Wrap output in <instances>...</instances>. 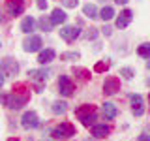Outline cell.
Here are the masks:
<instances>
[{
	"instance_id": "obj_12",
	"label": "cell",
	"mask_w": 150,
	"mask_h": 141,
	"mask_svg": "<svg viewBox=\"0 0 150 141\" xmlns=\"http://www.w3.org/2000/svg\"><path fill=\"white\" fill-rule=\"evenodd\" d=\"M8 11L9 15H23L25 11V0H9L8 2Z\"/></svg>"
},
{
	"instance_id": "obj_17",
	"label": "cell",
	"mask_w": 150,
	"mask_h": 141,
	"mask_svg": "<svg viewBox=\"0 0 150 141\" xmlns=\"http://www.w3.org/2000/svg\"><path fill=\"white\" fill-rule=\"evenodd\" d=\"M51 60H54V51L53 49L40 51V56H38V62H40V64H49Z\"/></svg>"
},
{
	"instance_id": "obj_9",
	"label": "cell",
	"mask_w": 150,
	"mask_h": 141,
	"mask_svg": "<svg viewBox=\"0 0 150 141\" xmlns=\"http://www.w3.org/2000/svg\"><path fill=\"white\" fill-rule=\"evenodd\" d=\"M79 34H81V30H79V26H64V28H60V38H62L64 41H68V43H71V41H75L79 38Z\"/></svg>"
},
{
	"instance_id": "obj_27",
	"label": "cell",
	"mask_w": 150,
	"mask_h": 141,
	"mask_svg": "<svg viewBox=\"0 0 150 141\" xmlns=\"http://www.w3.org/2000/svg\"><path fill=\"white\" fill-rule=\"evenodd\" d=\"M120 75H124L126 79H131V77L135 75V72H133L131 68H120Z\"/></svg>"
},
{
	"instance_id": "obj_39",
	"label": "cell",
	"mask_w": 150,
	"mask_h": 141,
	"mask_svg": "<svg viewBox=\"0 0 150 141\" xmlns=\"http://www.w3.org/2000/svg\"><path fill=\"white\" fill-rule=\"evenodd\" d=\"M0 47H2V43H0Z\"/></svg>"
},
{
	"instance_id": "obj_36",
	"label": "cell",
	"mask_w": 150,
	"mask_h": 141,
	"mask_svg": "<svg viewBox=\"0 0 150 141\" xmlns=\"http://www.w3.org/2000/svg\"><path fill=\"white\" fill-rule=\"evenodd\" d=\"M146 68H148V70H150V58H148V62H146Z\"/></svg>"
},
{
	"instance_id": "obj_34",
	"label": "cell",
	"mask_w": 150,
	"mask_h": 141,
	"mask_svg": "<svg viewBox=\"0 0 150 141\" xmlns=\"http://www.w3.org/2000/svg\"><path fill=\"white\" fill-rule=\"evenodd\" d=\"M115 2H116V4H128L129 0H115Z\"/></svg>"
},
{
	"instance_id": "obj_32",
	"label": "cell",
	"mask_w": 150,
	"mask_h": 141,
	"mask_svg": "<svg viewBox=\"0 0 150 141\" xmlns=\"http://www.w3.org/2000/svg\"><path fill=\"white\" fill-rule=\"evenodd\" d=\"M111 26H105V28H103V34H105V36H111Z\"/></svg>"
},
{
	"instance_id": "obj_2",
	"label": "cell",
	"mask_w": 150,
	"mask_h": 141,
	"mask_svg": "<svg viewBox=\"0 0 150 141\" xmlns=\"http://www.w3.org/2000/svg\"><path fill=\"white\" fill-rule=\"evenodd\" d=\"M75 115H77V119L81 120L84 126H92L94 120H96V107L90 105V103H84V105L77 107Z\"/></svg>"
},
{
	"instance_id": "obj_5",
	"label": "cell",
	"mask_w": 150,
	"mask_h": 141,
	"mask_svg": "<svg viewBox=\"0 0 150 141\" xmlns=\"http://www.w3.org/2000/svg\"><path fill=\"white\" fill-rule=\"evenodd\" d=\"M49 73L51 72H47V70H30V72H28V75H30V81L36 83V90L38 92H41V87H43L45 79L49 77Z\"/></svg>"
},
{
	"instance_id": "obj_16",
	"label": "cell",
	"mask_w": 150,
	"mask_h": 141,
	"mask_svg": "<svg viewBox=\"0 0 150 141\" xmlns=\"http://www.w3.org/2000/svg\"><path fill=\"white\" fill-rule=\"evenodd\" d=\"M109 134H111L109 124H92V135H96V137H107Z\"/></svg>"
},
{
	"instance_id": "obj_26",
	"label": "cell",
	"mask_w": 150,
	"mask_h": 141,
	"mask_svg": "<svg viewBox=\"0 0 150 141\" xmlns=\"http://www.w3.org/2000/svg\"><path fill=\"white\" fill-rule=\"evenodd\" d=\"M79 56H81V55H79L77 51H69V53H62V55H60V60H77Z\"/></svg>"
},
{
	"instance_id": "obj_29",
	"label": "cell",
	"mask_w": 150,
	"mask_h": 141,
	"mask_svg": "<svg viewBox=\"0 0 150 141\" xmlns=\"http://www.w3.org/2000/svg\"><path fill=\"white\" fill-rule=\"evenodd\" d=\"M64 2V6H68V8H75L77 6V0H62Z\"/></svg>"
},
{
	"instance_id": "obj_20",
	"label": "cell",
	"mask_w": 150,
	"mask_h": 141,
	"mask_svg": "<svg viewBox=\"0 0 150 141\" xmlns=\"http://www.w3.org/2000/svg\"><path fill=\"white\" fill-rule=\"evenodd\" d=\"M98 17H101L103 21H111V19L115 17V9H112L111 6H105L100 13H98Z\"/></svg>"
},
{
	"instance_id": "obj_28",
	"label": "cell",
	"mask_w": 150,
	"mask_h": 141,
	"mask_svg": "<svg viewBox=\"0 0 150 141\" xmlns=\"http://www.w3.org/2000/svg\"><path fill=\"white\" fill-rule=\"evenodd\" d=\"M96 36H98V28H88V30L84 32V38H86V40H94Z\"/></svg>"
},
{
	"instance_id": "obj_24",
	"label": "cell",
	"mask_w": 150,
	"mask_h": 141,
	"mask_svg": "<svg viewBox=\"0 0 150 141\" xmlns=\"http://www.w3.org/2000/svg\"><path fill=\"white\" fill-rule=\"evenodd\" d=\"M139 56H144V58H150V43H141L137 49Z\"/></svg>"
},
{
	"instance_id": "obj_30",
	"label": "cell",
	"mask_w": 150,
	"mask_h": 141,
	"mask_svg": "<svg viewBox=\"0 0 150 141\" xmlns=\"http://www.w3.org/2000/svg\"><path fill=\"white\" fill-rule=\"evenodd\" d=\"M38 8H40V9H45L47 8V0H38Z\"/></svg>"
},
{
	"instance_id": "obj_3",
	"label": "cell",
	"mask_w": 150,
	"mask_h": 141,
	"mask_svg": "<svg viewBox=\"0 0 150 141\" xmlns=\"http://www.w3.org/2000/svg\"><path fill=\"white\" fill-rule=\"evenodd\" d=\"M75 134H77V130H75V126L69 124V122H62V124L54 126V128L51 130V135H53L54 139H68V137H73Z\"/></svg>"
},
{
	"instance_id": "obj_19",
	"label": "cell",
	"mask_w": 150,
	"mask_h": 141,
	"mask_svg": "<svg viewBox=\"0 0 150 141\" xmlns=\"http://www.w3.org/2000/svg\"><path fill=\"white\" fill-rule=\"evenodd\" d=\"M83 13L86 17H90V19H96L100 11H98V8L94 6V4H84V6H83Z\"/></svg>"
},
{
	"instance_id": "obj_33",
	"label": "cell",
	"mask_w": 150,
	"mask_h": 141,
	"mask_svg": "<svg viewBox=\"0 0 150 141\" xmlns=\"http://www.w3.org/2000/svg\"><path fill=\"white\" fill-rule=\"evenodd\" d=\"M4 21H6V17H4V11L0 9V23H4Z\"/></svg>"
},
{
	"instance_id": "obj_35",
	"label": "cell",
	"mask_w": 150,
	"mask_h": 141,
	"mask_svg": "<svg viewBox=\"0 0 150 141\" xmlns=\"http://www.w3.org/2000/svg\"><path fill=\"white\" fill-rule=\"evenodd\" d=\"M4 87V75H0V88Z\"/></svg>"
},
{
	"instance_id": "obj_14",
	"label": "cell",
	"mask_w": 150,
	"mask_h": 141,
	"mask_svg": "<svg viewBox=\"0 0 150 141\" xmlns=\"http://www.w3.org/2000/svg\"><path fill=\"white\" fill-rule=\"evenodd\" d=\"M101 113H103V117H105L107 120H112L116 115H118V109H116V105L112 102H105L103 107H101Z\"/></svg>"
},
{
	"instance_id": "obj_8",
	"label": "cell",
	"mask_w": 150,
	"mask_h": 141,
	"mask_svg": "<svg viewBox=\"0 0 150 141\" xmlns=\"http://www.w3.org/2000/svg\"><path fill=\"white\" fill-rule=\"evenodd\" d=\"M0 72H4L6 75H17L19 73V62L13 60L11 56H8V58H4L0 62Z\"/></svg>"
},
{
	"instance_id": "obj_11",
	"label": "cell",
	"mask_w": 150,
	"mask_h": 141,
	"mask_svg": "<svg viewBox=\"0 0 150 141\" xmlns=\"http://www.w3.org/2000/svg\"><path fill=\"white\" fill-rule=\"evenodd\" d=\"M129 100H131V111H133V115H135V117H141V115L144 113L143 96H141V94H131Z\"/></svg>"
},
{
	"instance_id": "obj_31",
	"label": "cell",
	"mask_w": 150,
	"mask_h": 141,
	"mask_svg": "<svg viewBox=\"0 0 150 141\" xmlns=\"http://www.w3.org/2000/svg\"><path fill=\"white\" fill-rule=\"evenodd\" d=\"M137 141H150V135H148V134H141Z\"/></svg>"
},
{
	"instance_id": "obj_22",
	"label": "cell",
	"mask_w": 150,
	"mask_h": 141,
	"mask_svg": "<svg viewBox=\"0 0 150 141\" xmlns=\"http://www.w3.org/2000/svg\"><path fill=\"white\" fill-rule=\"evenodd\" d=\"M68 111V103L66 102H54L53 103V113L54 115H64Z\"/></svg>"
},
{
	"instance_id": "obj_38",
	"label": "cell",
	"mask_w": 150,
	"mask_h": 141,
	"mask_svg": "<svg viewBox=\"0 0 150 141\" xmlns=\"http://www.w3.org/2000/svg\"><path fill=\"white\" fill-rule=\"evenodd\" d=\"M84 141H90V139H84Z\"/></svg>"
},
{
	"instance_id": "obj_6",
	"label": "cell",
	"mask_w": 150,
	"mask_h": 141,
	"mask_svg": "<svg viewBox=\"0 0 150 141\" xmlns=\"http://www.w3.org/2000/svg\"><path fill=\"white\" fill-rule=\"evenodd\" d=\"M21 124H23L25 130H34V128L40 126V117H38L36 111H26L21 119Z\"/></svg>"
},
{
	"instance_id": "obj_18",
	"label": "cell",
	"mask_w": 150,
	"mask_h": 141,
	"mask_svg": "<svg viewBox=\"0 0 150 141\" xmlns=\"http://www.w3.org/2000/svg\"><path fill=\"white\" fill-rule=\"evenodd\" d=\"M34 26H36L34 17H25V19H23V23H21V30L25 32V34H30V32L34 30Z\"/></svg>"
},
{
	"instance_id": "obj_23",
	"label": "cell",
	"mask_w": 150,
	"mask_h": 141,
	"mask_svg": "<svg viewBox=\"0 0 150 141\" xmlns=\"http://www.w3.org/2000/svg\"><path fill=\"white\" fill-rule=\"evenodd\" d=\"M73 75H77L81 81H86V79H90V72H88L86 68H73Z\"/></svg>"
},
{
	"instance_id": "obj_10",
	"label": "cell",
	"mask_w": 150,
	"mask_h": 141,
	"mask_svg": "<svg viewBox=\"0 0 150 141\" xmlns=\"http://www.w3.org/2000/svg\"><path fill=\"white\" fill-rule=\"evenodd\" d=\"M41 45H43V41H41L40 36H30L23 41V49H25L26 53H36V51L41 49Z\"/></svg>"
},
{
	"instance_id": "obj_4",
	"label": "cell",
	"mask_w": 150,
	"mask_h": 141,
	"mask_svg": "<svg viewBox=\"0 0 150 141\" xmlns=\"http://www.w3.org/2000/svg\"><path fill=\"white\" fill-rule=\"evenodd\" d=\"M73 90H75V85L71 79L68 75H60L58 77V92L68 98V96H73Z\"/></svg>"
},
{
	"instance_id": "obj_1",
	"label": "cell",
	"mask_w": 150,
	"mask_h": 141,
	"mask_svg": "<svg viewBox=\"0 0 150 141\" xmlns=\"http://www.w3.org/2000/svg\"><path fill=\"white\" fill-rule=\"evenodd\" d=\"M28 100H30V90H28L25 85H17V87H13V90L9 94L0 96V102L8 109H21V107H25L28 103Z\"/></svg>"
},
{
	"instance_id": "obj_13",
	"label": "cell",
	"mask_w": 150,
	"mask_h": 141,
	"mask_svg": "<svg viewBox=\"0 0 150 141\" xmlns=\"http://www.w3.org/2000/svg\"><path fill=\"white\" fill-rule=\"evenodd\" d=\"M131 19H133V11H131V9L120 11V15L116 17V28H126L131 23Z\"/></svg>"
},
{
	"instance_id": "obj_21",
	"label": "cell",
	"mask_w": 150,
	"mask_h": 141,
	"mask_svg": "<svg viewBox=\"0 0 150 141\" xmlns=\"http://www.w3.org/2000/svg\"><path fill=\"white\" fill-rule=\"evenodd\" d=\"M109 68H111V60L105 58V60H100V62H96V66H94V72L101 73V72H107Z\"/></svg>"
},
{
	"instance_id": "obj_40",
	"label": "cell",
	"mask_w": 150,
	"mask_h": 141,
	"mask_svg": "<svg viewBox=\"0 0 150 141\" xmlns=\"http://www.w3.org/2000/svg\"><path fill=\"white\" fill-rule=\"evenodd\" d=\"M148 98H150V96H148Z\"/></svg>"
},
{
	"instance_id": "obj_7",
	"label": "cell",
	"mask_w": 150,
	"mask_h": 141,
	"mask_svg": "<svg viewBox=\"0 0 150 141\" xmlns=\"http://www.w3.org/2000/svg\"><path fill=\"white\" fill-rule=\"evenodd\" d=\"M118 90H120V79L115 77V75L105 77V81H103V92L107 96H112V94H116Z\"/></svg>"
},
{
	"instance_id": "obj_25",
	"label": "cell",
	"mask_w": 150,
	"mask_h": 141,
	"mask_svg": "<svg viewBox=\"0 0 150 141\" xmlns=\"http://www.w3.org/2000/svg\"><path fill=\"white\" fill-rule=\"evenodd\" d=\"M38 25H40V30H45V32H49L51 28H53L51 21H49V19H45V17H41L40 21H38Z\"/></svg>"
},
{
	"instance_id": "obj_15",
	"label": "cell",
	"mask_w": 150,
	"mask_h": 141,
	"mask_svg": "<svg viewBox=\"0 0 150 141\" xmlns=\"http://www.w3.org/2000/svg\"><path fill=\"white\" fill-rule=\"evenodd\" d=\"M68 19V15H66V11L64 9H60V8H54L53 9V13H51V17H49V21H51V25H62V23Z\"/></svg>"
},
{
	"instance_id": "obj_37",
	"label": "cell",
	"mask_w": 150,
	"mask_h": 141,
	"mask_svg": "<svg viewBox=\"0 0 150 141\" xmlns=\"http://www.w3.org/2000/svg\"><path fill=\"white\" fill-rule=\"evenodd\" d=\"M8 141H19V139L17 137H11V139H8Z\"/></svg>"
}]
</instances>
